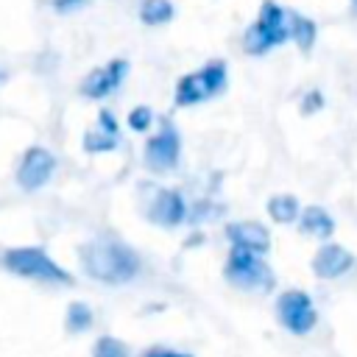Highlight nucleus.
Instances as JSON below:
<instances>
[{"label":"nucleus","mask_w":357,"mask_h":357,"mask_svg":"<svg viewBox=\"0 0 357 357\" xmlns=\"http://www.w3.org/2000/svg\"><path fill=\"white\" fill-rule=\"evenodd\" d=\"M84 271L103 284H126L139 273V257L120 240H92L81 248Z\"/></svg>","instance_id":"1"},{"label":"nucleus","mask_w":357,"mask_h":357,"mask_svg":"<svg viewBox=\"0 0 357 357\" xmlns=\"http://www.w3.org/2000/svg\"><path fill=\"white\" fill-rule=\"evenodd\" d=\"M290 39V22H287V8H282L273 0H262L257 22H251L243 33V47L251 56H262L271 47L282 45Z\"/></svg>","instance_id":"2"},{"label":"nucleus","mask_w":357,"mask_h":357,"mask_svg":"<svg viewBox=\"0 0 357 357\" xmlns=\"http://www.w3.org/2000/svg\"><path fill=\"white\" fill-rule=\"evenodd\" d=\"M3 265L11 273L25 276V279H39V282H47V284H73V276L64 268H59L42 248H33V245L8 248L3 254Z\"/></svg>","instance_id":"3"},{"label":"nucleus","mask_w":357,"mask_h":357,"mask_svg":"<svg viewBox=\"0 0 357 357\" xmlns=\"http://www.w3.org/2000/svg\"><path fill=\"white\" fill-rule=\"evenodd\" d=\"M223 273L234 287H243V290H271L273 287L271 268L259 259L257 251H248L240 245H231Z\"/></svg>","instance_id":"4"},{"label":"nucleus","mask_w":357,"mask_h":357,"mask_svg":"<svg viewBox=\"0 0 357 357\" xmlns=\"http://www.w3.org/2000/svg\"><path fill=\"white\" fill-rule=\"evenodd\" d=\"M226 89V61H209L176 84V106H192Z\"/></svg>","instance_id":"5"},{"label":"nucleus","mask_w":357,"mask_h":357,"mask_svg":"<svg viewBox=\"0 0 357 357\" xmlns=\"http://www.w3.org/2000/svg\"><path fill=\"white\" fill-rule=\"evenodd\" d=\"M276 315L279 324L293 335H307L318 324L315 304L304 290H284L276 301Z\"/></svg>","instance_id":"6"},{"label":"nucleus","mask_w":357,"mask_h":357,"mask_svg":"<svg viewBox=\"0 0 357 357\" xmlns=\"http://www.w3.org/2000/svg\"><path fill=\"white\" fill-rule=\"evenodd\" d=\"M53 170H56V156L47 148L33 145V148L25 151V156L20 162L17 181H20L22 190H39V187H45L50 181Z\"/></svg>","instance_id":"7"},{"label":"nucleus","mask_w":357,"mask_h":357,"mask_svg":"<svg viewBox=\"0 0 357 357\" xmlns=\"http://www.w3.org/2000/svg\"><path fill=\"white\" fill-rule=\"evenodd\" d=\"M178 153H181V139H178V131L165 123L162 131L156 137L148 139L145 145V165L151 170H173L178 165Z\"/></svg>","instance_id":"8"},{"label":"nucleus","mask_w":357,"mask_h":357,"mask_svg":"<svg viewBox=\"0 0 357 357\" xmlns=\"http://www.w3.org/2000/svg\"><path fill=\"white\" fill-rule=\"evenodd\" d=\"M126 73H128V61H126V59H112L109 64L92 70V73L84 78L81 95L95 98V100H98V98H106V95H112V92L123 84Z\"/></svg>","instance_id":"9"},{"label":"nucleus","mask_w":357,"mask_h":357,"mask_svg":"<svg viewBox=\"0 0 357 357\" xmlns=\"http://www.w3.org/2000/svg\"><path fill=\"white\" fill-rule=\"evenodd\" d=\"M351 265H354V257H351L343 245H337V243L321 245V248L315 251V257H312V273H315L318 279H337V276H343Z\"/></svg>","instance_id":"10"},{"label":"nucleus","mask_w":357,"mask_h":357,"mask_svg":"<svg viewBox=\"0 0 357 357\" xmlns=\"http://www.w3.org/2000/svg\"><path fill=\"white\" fill-rule=\"evenodd\" d=\"M187 215V206H184V198L181 192L176 190H156L151 206H148V218L153 223H162V226H178Z\"/></svg>","instance_id":"11"},{"label":"nucleus","mask_w":357,"mask_h":357,"mask_svg":"<svg viewBox=\"0 0 357 357\" xmlns=\"http://www.w3.org/2000/svg\"><path fill=\"white\" fill-rule=\"evenodd\" d=\"M226 237L231 240V245H240V248H248V251H257V254H265L271 248L268 229L262 223H254V220L229 223L226 226Z\"/></svg>","instance_id":"12"},{"label":"nucleus","mask_w":357,"mask_h":357,"mask_svg":"<svg viewBox=\"0 0 357 357\" xmlns=\"http://www.w3.org/2000/svg\"><path fill=\"white\" fill-rule=\"evenodd\" d=\"M117 142H120V137H117V120H114L112 112L103 109L98 114V128L84 137V148L89 153H100V151H114Z\"/></svg>","instance_id":"13"},{"label":"nucleus","mask_w":357,"mask_h":357,"mask_svg":"<svg viewBox=\"0 0 357 357\" xmlns=\"http://www.w3.org/2000/svg\"><path fill=\"white\" fill-rule=\"evenodd\" d=\"M298 220H301V229H304L307 234H315V237H329V234L335 231L332 215L324 212L321 206H307V209L298 215Z\"/></svg>","instance_id":"14"},{"label":"nucleus","mask_w":357,"mask_h":357,"mask_svg":"<svg viewBox=\"0 0 357 357\" xmlns=\"http://www.w3.org/2000/svg\"><path fill=\"white\" fill-rule=\"evenodd\" d=\"M287 22H290V39L301 50H310L315 45V33H318L315 22L310 17H304V14H298V11H287Z\"/></svg>","instance_id":"15"},{"label":"nucleus","mask_w":357,"mask_h":357,"mask_svg":"<svg viewBox=\"0 0 357 357\" xmlns=\"http://www.w3.org/2000/svg\"><path fill=\"white\" fill-rule=\"evenodd\" d=\"M173 14H176V8L170 0H142L139 3V20L145 25H165L173 20Z\"/></svg>","instance_id":"16"},{"label":"nucleus","mask_w":357,"mask_h":357,"mask_svg":"<svg viewBox=\"0 0 357 357\" xmlns=\"http://www.w3.org/2000/svg\"><path fill=\"white\" fill-rule=\"evenodd\" d=\"M268 215H271L276 223H293V220H298L301 206H298L296 195H273V198L268 201Z\"/></svg>","instance_id":"17"},{"label":"nucleus","mask_w":357,"mask_h":357,"mask_svg":"<svg viewBox=\"0 0 357 357\" xmlns=\"http://www.w3.org/2000/svg\"><path fill=\"white\" fill-rule=\"evenodd\" d=\"M64 324H67V332H73V335L86 332V329L92 326V310H89V304H84V301H73V304L67 307V318H64Z\"/></svg>","instance_id":"18"},{"label":"nucleus","mask_w":357,"mask_h":357,"mask_svg":"<svg viewBox=\"0 0 357 357\" xmlns=\"http://www.w3.org/2000/svg\"><path fill=\"white\" fill-rule=\"evenodd\" d=\"M92 357H131V354H128V349H126L123 340H117V337H112V335H103V337L95 340Z\"/></svg>","instance_id":"19"},{"label":"nucleus","mask_w":357,"mask_h":357,"mask_svg":"<svg viewBox=\"0 0 357 357\" xmlns=\"http://www.w3.org/2000/svg\"><path fill=\"white\" fill-rule=\"evenodd\" d=\"M151 120H153V114H151L148 106H137V109H131V114H128V126H131L134 131H145V128L151 126Z\"/></svg>","instance_id":"20"},{"label":"nucleus","mask_w":357,"mask_h":357,"mask_svg":"<svg viewBox=\"0 0 357 357\" xmlns=\"http://www.w3.org/2000/svg\"><path fill=\"white\" fill-rule=\"evenodd\" d=\"M321 106H324V95L312 89V92H310V95L304 98V106H301V109H304V112L310 114V112H315V109H321Z\"/></svg>","instance_id":"21"},{"label":"nucleus","mask_w":357,"mask_h":357,"mask_svg":"<svg viewBox=\"0 0 357 357\" xmlns=\"http://www.w3.org/2000/svg\"><path fill=\"white\" fill-rule=\"evenodd\" d=\"M86 3H89V0H53V8L61 11V14H67V11H75V8L86 6Z\"/></svg>","instance_id":"22"},{"label":"nucleus","mask_w":357,"mask_h":357,"mask_svg":"<svg viewBox=\"0 0 357 357\" xmlns=\"http://www.w3.org/2000/svg\"><path fill=\"white\" fill-rule=\"evenodd\" d=\"M142 357H192V354H184V351H173V349H148Z\"/></svg>","instance_id":"23"},{"label":"nucleus","mask_w":357,"mask_h":357,"mask_svg":"<svg viewBox=\"0 0 357 357\" xmlns=\"http://www.w3.org/2000/svg\"><path fill=\"white\" fill-rule=\"evenodd\" d=\"M351 8H354V14H357V0H351Z\"/></svg>","instance_id":"24"},{"label":"nucleus","mask_w":357,"mask_h":357,"mask_svg":"<svg viewBox=\"0 0 357 357\" xmlns=\"http://www.w3.org/2000/svg\"><path fill=\"white\" fill-rule=\"evenodd\" d=\"M0 81H3V73H0Z\"/></svg>","instance_id":"25"}]
</instances>
